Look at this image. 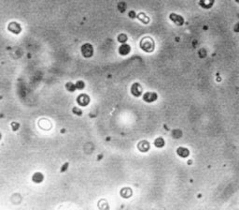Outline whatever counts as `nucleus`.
Here are the masks:
<instances>
[{
  "label": "nucleus",
  "instance_id": "obj_20",
  "mask_svg": "<svg viewBox=\"0 0 239 210\" xmlns=\"http://www.w3.org/2000/svg\"><path fill=\"white\" fill-rule=\"evenodd\" d=\"M73 112H74V114H78V115L82 114V111H79V110L77 109V108H74V109H73Z\"/></svg>",
  "mask_w": 239,
  "mask_h": 210
},
{
  "label": "nucleus",
  "instance_id": "obj_14",
  "mask_svg": "<svg viewBox=\"0 0 239 210\" xmlns=\"http://www.w3.org/2000/svg\"><path fill=\"white\" fill-rule=\"evenodd\" d=\"M121 195L123 198H129L132 196V190L129 189V188H124L121 190Z\"/></svg>",
  "mask_w": 239,
  "mask_h": 210
},
{
  "label": "nucleus",
  "instance_id": "obj_2",
  "mask_svg": "<svg viewBox=\"0 0 239 210\" xmlns=\"http://www.w3.org/2000/svg\"><path fill=\"white\" fill-rule=\"evenodd\" d=\"M82 54L86 58L92 57L93 54H94V48H93L92 44H90V43L83 44L82 47Z\"/></svg>",
  "mask_w": 239,
  "mask_h": 210
},
{
  "label": "nucleus",
  "instance_id": "obj_9",
  "mask_svg": "<svg viewBox=\"0 0 239 210\" xmlns=\"http://www.w3.org/2000/svg\"><path fill=\"white\" fill-rule=\"evenodd\" d=\"M149 143L148 141H140L137 145V148L141 151V152H148L149 150Z\"/></svg>",
  "mask_w": 239,
  "mask_h": 210
},
{
  "label": "nucleus",
  "instance_id": "obj_13",
  "mask_svg": "<svg viewBox=\"0 0 239 210\" xmlns=\"http://www.w3.org/2000/svg\"><path fill=\"white\" fill-rule=\"evenodd\" d=\"M165 145H166L165 140H164L163 138H161V137L157 138V139L155 140V141H154V146H155L156 147H158V148H162V147H165Z\"/></svg>",
  "mask_w": 239,
  "mask_h": 210
},
{
  "label": "nucleus",
  "instance_id": "obj_16",
  "mask_svg": "<svg viewBox=\"0 0 239 210\" xmlns=\"http://www.w3.org/2000/svg\"><path fill=\"white\" fill-rule=\"evenodd\" d=\"M65 88H66L69 92H74V91L77 89L76 85H74V84L71 83V82H69V83H67V84L65 85Z\"/></svg>",
  "mask_w": 239,
  "mask_h": 210
},
{
  "label": "nucleus",
  "instance_id": "obj_4",
  "mask_svg": "<svg viewBox=\"0 0 239 210\" xmlns=\"http://www.w3.org/2000/svg\"><path fill=\"white\" fill-rule=\"evenodd\" d=\"M169 19L177 26H181L184 25V19L181 15H179V14H176V13H170L169 15Z\"/></svg>",
  "mask_w": 239,
  "mask_h": 210
},
{
  "label": "nucleus",
  "instance_id": "obj_19",
  "mask_svg": "<svg viewBox=\"0 0 239 210\" xmlns=\"http://www.w3.org/2000/svg\"><path fill=\"white\" fill-rule=\"evenodd\" d=\"M11 125H12V127H13V130H17V129L19 128V124H18V123H14V122H13Z\"/></svg>",
  "mask_w": 239,
  "mask_h": 210
},
{
  "label": "nucleus",
  "instance_id": "obj_11",
  "mask_svg": "<svg viewBox=\"0 0 239 210\" xmlns=\"http://www.w3.org/2000/svg\"><path fill=\"white\" fill-rule=\"evenodd\" d=\"M177 154H178L179 157H181V158H187V157H189V155H190V151H189L188 148H185V147H179V148L177 149Z\"/></svg>",
  "mask_w": 239,
  "mask_h": 210
},
{
  "label": "nucleus",
  "instance_id": "obj_21",
  "mask_svg": "<svg viewBox=\"0 0 239 210\" xmlns=\"http://www.w3.org/2000/svg\"><path fill=\"white\" fill-rule=\"evenodd\" d=\"M234 31H235V32H239V23L235 25V26H234Z\"/></svg>",
  "mask_w": 239,
  "mask_h": 210
},
{
  "label": "nucleus",
  "instance_id": "obj_22",
  "mask_svg": "<svg viewBox=\"0 0 239 210\" xmlns=\"http://www.w3.org/2000/svg\"><path fill=\"white\" fill-rule=\"evenodd\" d=\"M234 1H235V2H236L237 4H239V0H234Z\"/></svg>",
  "mask_w": 239,
  "mask_h": 210
},
{
  "label": "nucleus",
  "instance_id": "obj_6",
  "mask_svg": "<svg viewBox=\"0 0 239 210\" xmlns=\"http://www.w3.org/2000/svg\"><path fill=\"white\" fill-rule=\"evenodd\" d=\"M157 99H158V95L155 92H147L143 95V100L148 103L154 102L155 100H157Z\"/></svg>",
  "mask_w": 239,
  "mask_h": 210
},
{
  "label": "nucleus",
  "instance_id": "obj_12",
  "mask_svg": "<svg viewBox=\"0 0 239 210\" xmlns=\"http://www.w3.org/2000/svg\"><path fill=\"white\" fill-rule=\"evenodd\" d=\"M43 179H44V176H43V175H42L41 173H39V172L36 173V174L33 175V177H32V180H33L35 183H41V182L43 181Z\"/></svg>",
  "mask_w": 239,
  "mask_h": 210
},
{
  "label": "nucleus",
  "instance_id": "obj_8",
  "mask_svg": "<svg viewBox=\"0 0 239 210\" xmlns=\"http://www.w3.org/2000/svg\"><path fill=\"white\" fill-rule=\"evenodd\" d=\"M215 3V0H200L199 1V5L205 9V10H209L213 7Z\"/></svg>",
  "mask_w": 239,
  "mask_h": 210
},
{
  "label": "nucleus",
  "instance_id": "obj_5",
  "mask_svg": "<svg viewBox=\"0 0 239 210\" xmlns=\"http://www.w3.org/2000/svg\"><path fill=\"white\" fill-rule=\"evenodd\" d=\"M90 97L87 94H81L78 95L77 99V102L78 105L81 106H87L90 103Z\"/></svg>",
  "mask_w": 239,
  "mask_h": 210
},
{
  "label": "nucleus",
  "instance_id": "obj_7",
  "mask_svg": "<svg viewBox=\"0 0 239 210\" xmlns=\"http://www.w3.org/2000/svg\"><path fill=\"white\" fill-rule=\"evenodd\" d=\"M8 29H9L11 33L16 34V35L20 34L21 31H22V27H21V26H20L17 22H11V23H10L9 26H8Z\"/></svg>",
  "mask_w": 239,
  "mask_h": 210
},
{
  "label": "nucleus",
  "instance_id": "obj_18",
  "mask_svg": "<svg viewBox=\"0 0 239 210\" xmlns=\"http://www.w3.org/2000/svg\"><path fill=\"white\" fill-rule=\"evenodd\" d=\"M84 86H85V84H84L83 81H78V82L76 83V87H77V89H83Z\"/></svg>",
  "mask_w": 239,
  "mask_h": 210
},
{
  "label": "nucleus",
  "instance_id": "obj_15",
  "mask_svg": "<svg viewBox=\"0 0 239 210\" xmlns=\"http://www.w3.org/2000/svg\"><path fill=\"white\" fill-rule=\"evenodd\" d=\"M137 18H138L143 24H145V25H147V24L149 23V18H148L145 13H143V12H140V13L137 15Z\"/></svg>",
  "mask_w": 239,
  "mask_h": 210
},
{
  "label": "nucleus",
  "instance_id": "obj_1",
  "mask_svg": "<svg viewBox=\"0 0 239 210\" xmlns=\"http://www.w3.org/2000/svg\"><path fill=\"white\" fill-rule=\"evenodd\" d=\"M140 48L146 53H152L155 49V42L150 37H144L140 40Z\"/></svg>",
  "mask_w": 239,
  "mask_h": 210
},
{
  "label": "nucleus",
  "instance_id": "obj_3",
  "mask_svg": "<svg viewBox=\"0 0 239 210\" xmlns=\"http://www.w3.org/2000/svg\"><path fill=\"white\" fill-rule=\"evenodd\" d=\"M142 92H143V88H142V86L138 83H135V84L132 85V86H131V93H132V95L134 97L139 98L142 95Z\"/></svg>",
  "mask_w": 239,
  "mask_h": 210
},
{
  "label": "nucleus",
  "instance_id": "obj_10",
  "mask_svg": "<svg viewBox=\"0 0 239 210\" xmlns=\"http://www.w3.org/2000/svg\"><path fill=\"white\" fill-rule=\"evenodd\" d=\"M130 52H131V47L126 43H122V45H121L119 48V54L122 55H127Z\"/></svg>",
  "mask_w": 239,
  "mask_h": 210
},
{
  "label": "nucleus",
  "instance_id": "obj_17",
  "mask_svg": "<svg viewBox=\"0 0 239 210\" xmlns=\"http://www.w3.org/2000/svg\"><path fill=\"white\" fill-rule=\"evenodd\" d=\"M127 40H128V37L125 34H120L118 36V40L122 43H125V41H127Z\"/></svg>",
  "mask_w": 239,
  "mask_h": 210
}]
</instances>
